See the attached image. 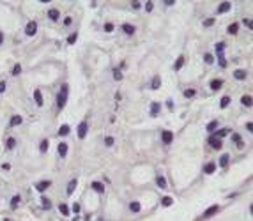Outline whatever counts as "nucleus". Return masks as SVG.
Returning <instances> with one entry per match:
<instances>
[{"mask_svg": "<svg viewBox=\"0 0 253 221\" xmlns=\"http://www.w3.org/2000/svg\"><path fill=\"white\" fill-rule=\"evenodd\" d=\"M104 143H106L108 147H111V145H113V136H106V138H104Z\"/></svg>", "mask_w": 253, "mask_h": 221, "instance_id": "nucleus-45", "label": "nucleus"}, {"mask_svg": "<svg viewBox=\"0 0 253 221\" xmlns=\"http://www.w3.org/2000/svg\"><path fill=\"white\" fill-rule=\"evenodd\" d=\"M59 211H60L62 216H69V207H67L66 203H60V205H59Z\"/></svg>", "mask_w": 253, "mask_h": 221, "instance_id": "nucleus-33", "label": "nucleus"}, {"mask_svg": "<svg viewBox=\"0 0 253 221\" xmlns=\"http://www.w3.org/2000/svg\"><path fill=\"white\" fill-rule=\"evenodd\" d=\"M203 62L211 66V64H213V62H214V57H213V55H211V53H205V55H203Z\"/></svg>", "mask_w": 253, "mask_h": 221, "instance_id": "nucleus-39", "label": "nucleus"}, {"mask_svg": "<svg viewBox=\"0 0 253 221\" xmlns=\"http://www.w3.org/2000/svg\"><path fill=\"white\" fill-rule=\"evenodd\" d=\"M223 48H225V44H223V42H218V44H216V51H218V53H221Z\"/></svg>", "mask_w": 253, "mask_h": 221, "instance_id": "nucleus-47", "label": "nucleus"}, {"mask_svg": "<svg viewBox=\"0 0 253 221\" xmlns=\"http://www.w3.org/2000/svg\"><path fill=\"white\" fill-rule=\"evenodd\" d=\"M25 34H27L29 37L36 36V34H37V23H36V21H29V23H27V29H25Z\"/></svg>", "mask_w": 253, "mask_h": 221, "instance_id": "nucleus-3", "label": "nucleus"}, {"mask_svg": "<svg viewBox=\"0 0 253 221\" xmlns=\"http://www.w3.org/2000/svg\"><path fill=\"white\" fill-rule=\"evenodd\" d=\"M73 212H74V214L80 212V203H74V205H73Z\"/></svg>", "mask_w": 253, "mask_h": 221, "instance_id": "nucleus-50", "label": "nucleus"}, {"mask_svg": "<svg viewBox=\"0 0 253 221\" xmlns=\"http://www.w3.org/2000/svg\"><path fill=\"white\" fill-rule=\"evenodd\" d=\"M161 140H163V143H172V140H173V133L172 131H168V129H165V131H161Z\"/></svg>", "mask_w": 253, "mask_h": 221, "instance_id": "nucleus-5", "label": "nucleus"}, {"mask_svg": "<svg viewBox=\"0 0 253 221\" xmlns=\"http://www.w3.org/2000/svg\"><path fill=\"white\" fill-rule=\"evenodd\" d=\"M5 89H7V83L2 80V81H0V92H5Z\"/></svg>", "mask_w": 253, "mask_h": 221, "instance_id": "nucleus-48", "label": "nucleus"}, {"mask_svg": "<svg viewBox=\"0 0 253 221\" xmlns=\"http://www.w3.org/2000/svg\"><path fill=\"white\" fill-rule=\"evenodd\" d=\"M166 106H168V110L172 111V110H173V101H172V99H168V101H166Z\"/></svg>", "mask_w": 253, "mask_h": 221, "instance_id": "nucleus-53", "label": "nucleus"}, {"mask_svg": "<svg viewBox=\"0 0 253 221\" xmlns=\"http://www.w3.org/2000/svg\"><path fill=\"white\" fill-rule=\"evenodd\" d=\"M195 94H197V90H195V89H186V90H184V97H188V99H190V97H195Z\"/></svg>", "mask_w": 253, "mask_h": 221, "instance_id": "nucleus-38", "label": "nucleus"}, {"mask_svg": "<svg viewBox=\"0 0 253 221\" xmlns=\"http://www.w3.org/2000/svg\"><path fill=\"white\" fill-rule=\"evenodd\" d=\"M228 133H230L228 129H220V131H216V133L213 134V138H218V140H221L223 136H227Z\"/></svg>", "mask_w": 253, "mask_h": 221, "instance_id": "nucleus-23", "label": "nucleus"}, {"mask_svg": "<svg viewBox=\"0 0 253 221\" xmlns=\"http://www.w3.org/2000/svg\"><path fill=\"white\" fill-rule=\"evenodd\" d=\"M241 103H243L244 106L250 108V106H251V96H243V97H241Z\"/></svg>", "mask_w": 253, "mask_h": 221, "instance_id": "nucleus-35", "label": "nucleus"}, {"mask_svg": "<svg viewBox=\"0 0 253 221\" xmlns=\"http://www.w3.org/2000/svg\"><path fill=\"white\" fill-rule=\"evenodd\" d=\"M67 90H69V89H67V85L64 83L60 87L59 96H57V108H59V110H62V108L66 106V103H67Z\"/></svg>", "mask_w": 253, "mask_h": 221, "instance_id": "nucleus-1", "label": "nucleus"}, {"mask_svg": "<svg viewBox=\"0 0 253 221\" xmlns=\"http://www.w3.org/2000/svg\"><path fill=\"white\" fill-rule=\"evenodd\" d=\"M4 42V32H0V44Z\"/></svg>", "mask_w": 253, "mask_h": 221, "instance_id": "nucleus-57", "label": "nucleus"}, {"mask_svg": "<svg viewBox=\"0 0 253 221\" xmlns=\"http://www.w3.org/2000/svg\"><path fill=\"white\" fill-rule=\"evenodd\" d=\"M76 39H78V34L74 32V34H71V36L67 37V42H69V44H74V42H76Z\"/></svg>", "mask_w": 253, "mask_h": 221, "instance_id": "nucleus-41", "label": "nucleus"}, {"mask_svg": "<svg viewBox=\"0 0 253 221\" xmlns=\"http://www.w3.org/2000/svg\"><path fill=\"white\" fill-rule=\"evenodd\" d=\"M251 126H253V124H251V122H248V124H246V129H248V131H251V129H253V127H251Z\"/></svg>", "mask_w": 253, "mask_h": 221, "instance_id": "nucleus-56", "label": "nucleus"}, {"mask_svg": "<svg viewBox=\"0 0 253 221\" xmlns=\"http://www.w3.org/2000/svg\"><path fill=\"white\" fill-rule=\"evenodd\" d=\"M104 30L111 32V30H113V25H111V23H106V25H104Z\"/></svg>", "mask_w": 253, "mask_h": 221, "instance_id": "nucleus-52", "label": "nucleus"}, {"mask_svg": "<svg viewBox=\"0 0 253 221\" xmlns=\"http://www.w3.org/2000/svg\"><path fill=\"white\" fill-rule=\"evenodd\" d=\"M34 99H36V104H37V106H43V94H41L39 89L34 90Z\"/></svg>", "mask_w": 253, "mask_h": 221, "instance_id": "nucleus-14", "label": "nucleus"}, {"mask_svg": "<svg viewBox=\"0 0 253 221\" xmlns=\"http://www.w3.org/2000/svg\"><path fill=\"white\" fill-rule=\"evenodd\" d=\"M152 7H154V4H152V2H147V4H145V11H147V12H151Z\"/></svg>", "mask_w": 253, "mask_h": 221, "instance_id": "nucleus-46", "label": "nucleus"}, {"mask_svg": "<svg viewBox=\"0 0 253 221\" xmlns=\"http://www.w3.org/2000/svg\"><path fill=\"white\" fill-rule=\"evenodd\" d=\"M209 145L213 147V149H221V145H223V141L221 140H218V138H213V136H209Z\"/></svg>", "mask_w": 253, "mask_h": 221, "instance_id": "nucleus-8", "label": "nucleus"}, {"mask_svg": "<svg viewBox=\"0 0 253 221\" xmlns=\"http://www.w3.org/2000/svg\"><path fill=\"white\" fill-rule=\"evenodd\" d=\"M21 122H23V117H21V115H14V117L11 119L9 126L11 127H16V126H21Z\"/></svg>", "mask_w": 253, "mask_h": 221, "instance_id": "nucleus-11", "label": "nucleus"}, {"mask_svg": "<svg viewBox=\"0 0 253 221\" xmlns=\"http://www.w3.org/2000/svg\"><path fill=\"white\" fill-rule=\"evenodd\" d=\"M213 25H214V18H207L203 21V27H213Z\"/></svg>", "mask_w": 253, "mask_h": 221, "instance_id": "nucleus-44", "label": "nucleus"}, {"mask_svg": "<svg viewBox=\"0 0 253 221\" xmlns=\"http://www.w3.org/2000/svg\"><path fill=\"white\" fill-rule=\"evenodd\" d=\"M182 66H184V55H179V59H177L175 64H173V69L179 71V69H182Z\"/></svg>", "mask_w": 253, "mask_h": 221, "instance_id": "nucleus-22", "label": "nucleus"}, {"mask_svg": "<svg viewBox=\"0 0 253 221\" xmlns=\"http://www.w3.org/2000/svg\"><path fill=\"white\" fill-rule=\"evenodd\" d=\"M51 186V181H41V182H37L36 184V189L39 191V193H44V191L48 189Z\"/></svg>", "mask_w": 253, "mask_h": 221, "instance_id": "nucleus-6", "label": "nucleus"}, {"mask_svg": "<svg viewBox=\"0 0 253 221\" xmlns=\"http://www.w3.org/2000/svg\"><path fill=\"white\" fill-rule=\"evenodd\" d=\"M69 131H71V127H69L67 124H62L60 127H59V136H67Z\"/></svg>", "mask_w": 253, "mask_h": 221, "instance_id": "nucleus-18", "label": "nucleus"}, {"mask_svg": "<svg viewBox=\"0 0 253 221\" xmlns=\"http://www.w3.org/2000/svg\"><path fill=\"white\" fill-rule=\"evenodd\" d=\"M140 5H142L140 2H133V9H140Z\"/></svg>", "mask_w": 253, "mask_h": 221, "instance_id": "nucleus-55", "label": "nucleus"}, {"mask_svg": "<svg viewBox=\"0 0 253 221\" xmlns=\"http://www.w3.org/2000/svg\"><path fill=\"white\" fill-rule=\"evenodd\" d=\"M218 126H220V122H218V121H211V122H209V126H207V131H209V133H213V131L218 129Z\"/></svg>", "mask_w": 253, "mask_h": 221, "instance_id": "nucleus-31", "label": "nucleus"}, {"mask_svg": "<svg viewBox=\"0 0 253 221\" xmlns=\"http://www.w3.org/2000/svg\"><path fill=\"white\" fill-rule=\"evenodd\" d=\"M87 131H89V122L87 121L80 122V126H78V138H80V140H83V138L87 136Z\"/></svg>", "mask_w": 253, "mask_h": 221, "instance_id": "nucleus-2", "label": "nucleus"}, {"mask_svg": "<svg viewBox=\"0 0 253 221\" xmlns=\"http://www.w3.org/2000/svg\"><path fill=\"white\" fill-rule=\"evenodd\" d=\"M113 78H115L117 81H119V80H122V73H121L119 69H115V71H113Z\"/></svg>", "mask_w": 253, "mask_h": 221, "instance_id": "nucleus-43", "label": "nucleus"}, {"mask_svg": "<svg viewBox=\"0 0 253 221\" xmlns=\"http://www.w3.org/2000/svg\"><path fill=\"white\" fill-rule=\"evenodd\" d=\"M243 23L246 25V27H248V29H251V20H250V18H244Z\"/></svg>", "mask_w": 253, "mask_h": 221, "instance_id": "nucleus-49", "label": "nucleus"}, {"mask_svg": "<svg viewBox=\"0 0 253 221\" xmlns=\"http://www.w3.org/2000/svg\"><path fill=\"white\" fill-rule=\"evenodd\" d=\"M129 211L135 212V214L142 211V205H140V202H131V203H129Z\"/></svg>", "mask_w": 253, "mask_h": 221, "instance_id": "nucleus-19", "label": "nucleus"}, {"mask_svg": "<svg viewBox=\"0 0 253 221\" xmlns=\"http://www.w3.org/2000/svg\"><path fill=\"white\" fill-rule=\"evenodd\" d=\"M122 30L126 32V34H128V36H133V34H135V30H136V29H135V27H133L131 23H124V25H122Z\"/></svg>", "mask_w": 253, "mask_h": 221, "instance_id": "nucleus-15", "label": "nucleus"}, {"mask_svg": "<svg viewBox=\"0 0 253 221\" xmlns=\"http://www.w3.org/2000/svg\"><path fill=\"white\" fill-rule=\"evenodd\" d=\"M211 90H220L223 87V80H218V78H214V80H211Z\"/></svg>", "mask_w": 253, "mask_h": 221, "instance_id": "nucleus-9", "label": "nucleus"}, {"mask_svg": "<svg viewBox=\"0 0 253 221\" xmlns=\"http://www.w3.org/2000/svg\"><path fill=\"white\" fill-rule=\"evenodd\" d=\"M20 73H21V66L20 64H16V66L12 67V76H16V74H20Z\"/></svg>", "mask_w": 253, "mask_h": 221, "instance_id": "nucleus-42", "label": "nucleus"}, {"mask_svg": "<svg viewBox=\"0 0 253 221\" xmlns=\"http://www.w3.org/2000/svg\"><path fill=\"white\" fill-rule=\"evenodd\" d=\"M246 76H248L246 69H237L234 73V78H235V80H246Z\"/></svg>", "mask_w": 253, "mask_h": 221, "instance_id": "nucleus-13", "label": "nucleus"}, {"mask_svg": "<svg viewBox=\"0 0 253 221\" xmlns=\"http://www.w3.org/2000/svg\"><path fill=\"white\" fill-rule=\"evenodd\" d=\"M76 184H78V181H76V179H71V181H69V184H67L66 193H67V195H73V191L76 189Z\"/></svg>", "mask_w": 253, "mask_h": 221, "instance_id": "nucleus-17", "label": "nucleus"}, {"mask_svg": "<svg viewBox=\"0 0 253 221\" xmlns=\"http://www.w3.org/2000/svg\"><path fill=\"white\" fill-rule=\"evenodd\" d=\"M14 147H16V138H12V136L7 138V140H5V149H7V151H12Z\"/></svg>", "mask_w": 253, "mask_h": 221, "instance_id": "nucleus-21", "label": "nucleus"}, {"mask_svg": "<svg viewBox=\"0 0 253 221\" xmlns=\"http://www.w3.org/2000/svg\"><path fill=\"white\" fill-rule=\"evenodd\" d=\"M220 209H221L220 205H211V207H209V209L202 214V219H207V218H211V216H214V214H218V212H220Z\"/></svg>", "mask_w": 253, "mask_h": 221, "instance_id": "nucleus-4", "label": "nucleus"}, {"mask_svg": "<svg viewBox=\"0 0 253 221\" xmlns=\"http://www.w3.org/2000/svg\"><path fill=\"white\" fill-rule=\"evenodd\" d=\"M228 104H230V97H228V96H223L221 103H220V108H221V110H225Z\"/></svg>", "mask_w": 253, "mask_h": 221, "instance_id": "nucleus-32", "label": "nucleus"}, {"mask_svg": "<svg viewBox=\"0 0 253 221\" xmlns=\"http://www.w3.org/2000/svg\"><path fill=\"white\" fill-rule=\"evenodd\" d=\"M2 170H4V172H9L11 170V165H9V163H4V165H2Z\"/></svg>", "mask_w": 253, "mask_h": 221, "instance_id": "nucleus-51", "label": "nucleus"}, {"mask_svg": "<svg viewBox=\"0 0 253 221\" xmlns=\"http://www.w3.org/2000/svg\"><path fill=\"white\" fill-rule=\"evenodd\" d=\"M156 184H158V186H159V188H163V189H165V188H166V179H165V177H161V175H159V177H158V179H156Z\"/></svg>", "mask_w": 253, "mask_h": 221, "instance_id": "nucleus-36", "label": "nucleus"}, {"mask_svg": "<svg viewBox=\"0 0 253 221\" xmlns=\"http://www.w3.org/2000/svg\"><path fill=\"white\" fill-rule=\"evenodd\" d=\"M48 18H50L51 21H57L59 18H60V14H59V11L57 9H50L48 11Z\"/></svg>", "mask_w": 253, "mask_h": 221, "instance_id": "nucleus-20", "label": "nucleus"}, {"mask_svg": "<svg viewBox=\"0 0 253 221\" xmlns=\"http://www.w3.org/2000/svg\"><path fill=\"white\" fill-rule=\"evenodd\" d=\"M172 203H173L172 196H163V198H161V205H163V207H170Z\"/></svg>", "mask_w": 253, "mask_h": 221, "instance_id": "nucleus-28", "label": "nucleus"}, {"mask_svg": "<svg viewBox=\"0 0 253 221\" xmlns=\"http://www.w3.org/2000/svg\"><path fill=\"white\" fill-rule=\"evenodd\" d=\"M20 202H21V196L20 195H14L12 200H11V209H16V207L20 205Z\"/></svg>", "mask_w": 253, "mask_h": 221, "instance_id": "nucleus-26", "label": "nucleus"}, {"mask_svg": "<svg viewBox=\"0 0 253 221\" xmlns=\"http://www.w3.org/2000/svg\"><path fill=\"white\" fill-rule=\"evenodd\" d=\"M151 87L154 89V90L159 89V87H161V78H159V76H154V78H152V85Z\"/></svg>", "mask_w": 253, "mask_h": 221, "instance_id": "nucleus-30", "label": "nucleus"}, {"mask_svg": "<svg viewBox=\"0 0 253 221\" xmlns=\"http://www.w3.org/2000/svg\"><path fill=\"white\" fill-rule=\"evenodd\" d=\"M41 203H43V209L44 211H50L51 209V202L46 198V196H41Z\"/></svg>", "mask_w": 253, "mask_h": 221, "instance_id": "nucleus-27", "label": "nucleus"}, {"mask_svg": "<svg viewBox=\"0 0 253 221\" xmlns=\"http://www.w3.org/2000/svg\"><path fill=\"white\" fill-rule=\"evenodd\" d=\"M92 189L96 191V193H104V184L99 181H94L92 182Z\"/></svg>", "mask_w": 253, "mask_h": 221, "instance_id": "nucleus-12", "label": "nucleus"}, {"mask_svg": "<svg viewBox=\"0 0 253 221\" xmlns=\"http://www.w3.org/2000/svg\"><path fill=\"white\" fill-rule=\"evenodd\" d=\"M48 147H50V141H48V140H43V141H41V145H39V152H41V154H44V152L48 151Z\"/></svg>", "mask_w": 253, "mask_h": 221, "instance_id": "nucleus-29", "label": "nucleus"}, {"mask_svg": "<svg viewBox=\"0 0 253 221\" xmlns=\"http://www.w3.org/2000/svg\"><path fill=\"white\" fill-rule=\"evenodd\" d=\"M237 30H239V25H237V23H232V25H228V29H227V32H228V34H237Z\"/></svg>", "mask_w": 253, "mask_h": 221, "instance_id": "nucleus-34", "label": "nucleus"}, {"mask_svg": "<svg viewBox=\"0 0 253 221\" xmlns=\"http://www.w3.org/2000/svg\"><path fill=\"white\" fill-rule=\"evenodd\" d=\"M159 111H161V104H159V103H152L151 104V115L152 117H156Z\"/></svg>", "mask_w": 253, "mask_h": 221, "instance_id": "nucleus-16", "label": "nucleus"}, {"mask_svg": "<svg viewBox=\"0 0 253 221\" xmlns=\"http://www.w3.org/2000/svg\"><path fill=\"white\" fill-rule=\"evenodd\" d=\"M59 154H60L62 158H66V154H67V143H64V141L59 143Z\"/></svg>", "mask_w": 253, "mask_h": 221, "instance_id": "nucleus-25", "label": "nucleus"}, {"mask_svg": "<svg viewBox=\"0 0 253 221\" xmlns=\"http://www.w3.org/2000/svg\"><path fill=\"white\" fill-rule=\"evenodd\" d=\"M232 140L235 141V143H237V147H239V149H241V147H243V145H244L243 141H241V136H239L237 133H234V134H232Z\"/></svg>", "mask_w": 253, "mask_h": 221, "instance_id": "nucleus-37", "label": "nucleus"}, {"mask_svg": "<svg viewBox=\"0 0 253 221\" xmlns=\"http://www.w3.org/2000/svg\"><path fill=\"white\" fill-rule=\"evenodd\" d=\"M71 23H73V18H69V16L64 20V25H71Z\"/></svg>", "mask_w": 253, "mask_h": 221, "instance_id": "nucleus-54", "label": "nucleus"}, {"mask_svg": "<svg viewBox=\"0 0 253 221\" xmlns=\"http://www.w3.org/2000/svg\"><path fill=\"white\" fill-rule=\"evenodd\" d=\"M214 170H216V163H207L203 166V173H214Z\"/></svg>", "mask_w": 253, "mask_h": 221, "instance_id": "nucleus-24", "label": "nucleus"}, {"mask_svg": "<svg viewBox=\"0 0 253 221\" xmlns=\"http://www.w3.org/2000/svg\"><path fill=\"white\" fill-rule=\"evenodd\" d=\"M230 7H232V4H230V2H221L216 12H218V14H225V12H228V11H230Z\"/></svg>", "mask_w": 253, "mask_h": 221, "instance_id": "nucleus-7", "label": "nucleus"}, {"mask_svg": "<svg viewBox=\"0 0 253 221\" xmlns=\"http://www.w3.org/2000/svg\"><path fill=\"white\" fill-rule=\"evenodd\" d=\"M228 163H230V154H223L220 158V168H227Z\"/></svg>", "mask_w": 253, "mask_h": 221, "instance_id": "nucleus-10", "label": "nucleus"}, {"mask_svg": "<svg viewBox=\"0 0 253 221\" xmlns=\"http://www.w3.org/2000/svg\"><path fill=\"white\" fill-rule=\"evenodd\" d=\"M218 60H220V67H227V60H225V57H223V53H218Z\"/></svg>", "mask_w": 253, "mask_h": 221, "instance_id": "nucleus-40", "label": "nucleus"}]
</instances>
